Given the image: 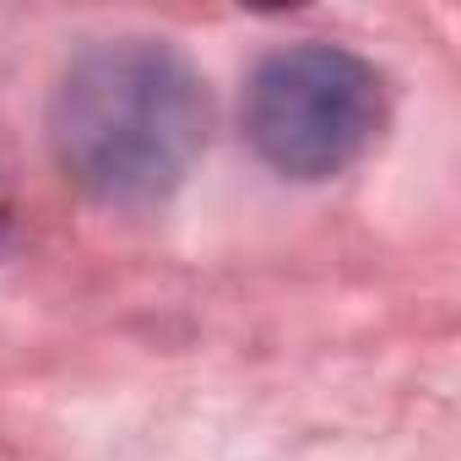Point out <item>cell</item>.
<instances>
[{
	"instance_id": "obj_1",
	"label": "cell",
	"mask_w": 461,
	"mask_h": 461,
	"mask_svg": "<svg viewBox=\"0 0 461 461\" xmlns=\"http://www.w3.org/2000/svg\"><path fill=\"white\" fill-rule=\"evenodd\" d=\"M212 131L201 71L152 39L98 44L71 60L50 104L60 168L104 206H158L195 168Z\"/></svg>"
},
{
	"instance_id": "obj_2",
	"label": "cell",
	"mask_w": 461,
	"mask_h": 461,
	"mask_svg": "<svg viewBox=\"0 0 461 461\" xmlns=\"http://www.w3.org/2000/svg\"><path fill=\"white\" fill-rule=\"evenodd\" d=\"M245 136L288 179H331L385 125V82L337 44H288L245 82Z\"/></svg>"
},
{
	"instance_id": "obj_3",
	"label": "cell",
	"mask_w": 461,
	"mask_h": 461,
	"mask_svg": "<svg viewBox=\"0 0 461 461\" xmlns=\"http://www.w3.org/2000/svg\"><path fill=\"white\" fill-rule=\"evenodd\" d=\"M17 168H12V147H6V136H0V256L12 250V240H17Z\"/></svg>"
}]
</instances>
